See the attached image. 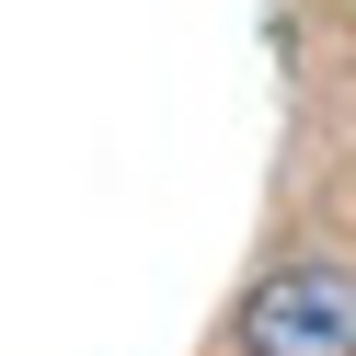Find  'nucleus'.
<instances>
[{"mask_svg":"<svg viewBox=\"0 0 356 356\" xmlns=\"http://www.w3.org/2000/svg\"><path fill=\"white\" fill-rule=\"evenodd\" d=\"M230 333L241 356H356V264H276Z\"/></svg>","mask_w":356,"mask_h":356,"instance_id":"obj_1","label":"nucleus"}]
</instances>
